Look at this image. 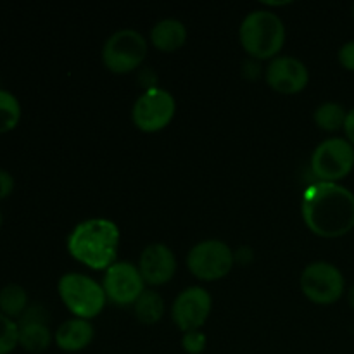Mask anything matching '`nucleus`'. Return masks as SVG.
Returning a JSON list of instances; mask_svg holds the SVG:
<instances>
[{
  "mask_svg": "<svg viewBox=\"0 0 354 354\" xmlns=\"http://www.w3.org/2000/svg\"><path fill=\"white\" fill-rule=\"evenodd\" d=\"M301 214L318 237H344L354 228V194L339 183L315 182L304 190Z\"/></svg>",
  "mask_w": 354,
  "mask_h": 354,
  "instance_id": "nucleus-1",
  "label": "nucleus"
},
{
  "mask_svg": "<svg viewBox=\"0 0 354 354\" xmlns=\"http://www.w3.org/2000/svg\"><path fill=\"white\" fill-rule=\"evenodd\" d=\"M337 59L339 64H341L342 68L354 73V40L346 41V44L339 48Z\"/></svg>",
  "mask_w": 354,
  "mask_h": 354,
  "instance_id": "nucleus-23",
  "label": "nucleus"
},
{
  "mask_svg": "<svg viewBox=\"0 0 354 354\" xmlns=\"http://www.w3.org/2000/svg\"><path fill=\"white\" fill-rule=\"evenodd\" d=\"M102 287L107 301L116 306H130L142 296L145 282L137 265L130 261H116L104 273Z\"/></svg>",
  "mask_w": 354,
  "mask_h": 354,
  "instance_id": "nucleus-10",
  "label": "nucleus"
},
{
  "mask_svg": "<svg viewBox=\"0 0 354 354\" xmlns=\"http://www.w3.org/2000/svg\"><path fill=\"white\" fill-rule=\"evenodd\" d=\"M299 286L311 303L330 306L344 296L346 279L341 270L332 263L313 261L301 273Z\"/></svg>",
  "mask_w": 354,
  "mask_h": 354,
  "instance_id": "nucleus-7",
  "label": "nucleus"
},
{
  "mask_svg": "<svg viewBox=\"0 0 354 354\" xmlns=\"http://www.w3.org/2000/svg\"><path fill=\"white\" fill-rule=\"evenodd\" d=\"M348 303H349V306L354 310V286L349 289V292H348Z\"/></svg>",
  "mask_w": 354,
  "mask_h": 354,
  "instance_id": "nucleus-27",
  "label": "nucleus"
},
{
  "mask_svg": "<svg viewBox=\"0 0 354 354\" xmlns=\"http://www.w3.org/2000/svg\"><path fill=\"white\" fill-rule=\"evenodd\" d=\"M19 346V325L0 311V354H10Z\"/></svg>",
  "mask_w": 354,
  "mask_h": 354,
  "instance_id": "nucleus-21",
  "label": "nucleus"
},
{
  "mask_svg": "<svg viewBox=\"0 0 354 354\" xmlns=\"http://www.w3.org/2000/svg\"><path fill=\"white\" fill-rule=\"evenodd\" d=\"M176 113V100L168 90L152 86L133 104L131 120L140 131L156 133L168 127Z\"/></svg>",
  "mask_w": 354,
  "mask_h": 354,
  "instance_id": "nucleus-9",
  "label": "nucleus"
},
{
  "mask_svg": "<svg viewBox=\"0 0 354 354\" xmlns=\"http://www.w3.org/2000/svg\"><path fill=\"white\" fill-rule=\"evenodd\" d=\"M120 241V228L113 220L90 218L76 225L68 235V252L82 265L106 272L116 263Z\"/></svg>",
  "mask_w": 354,
  "mask_h": 354,
  "instance_id": "nucleus-2",
  "label": "nucleus"
},
{
  "mask_svg": "<svg viewBox=\"0 0 354 354\" xmlns=\"http://www.w3.org/2000/svg\"><path fill=\"white\" fill-rule=\"evenodd\" d=\"M351 16H353V19H354V3H353V7H351Z\"/></svg>",
  "mask_w": 354,
  "mask_h": 354,
  "instance_id": "nucleus-29",
  "label": "nucleus"
},
{
  "mask_svg": "<svg viewBox=\"0 0 354 354\" xmlns=\"http://www.w3.org/2000/svg\"><path fill=\"white\" fill-rule=\"evenodd\" d=\"M2 225H3V214L2 211H0V228H2Z\"/></svg>",
  "mask_w": 354,
  "mask_h": 354,
  "instance_id": "nucleus-28",
  "label": "nucleus"
},
{
  "mask_svg": "<svg viewBox=\"0 0 354 354\" xmlns=\"http://www.w3.org/2000/svg\"><path fill=\"white\" fill-rule=\"evenodd\" d=\"M95 337L92 322L83 318H71L62 322L54 334V342L61 351L78 353L88 348Z\"/></svg>",
  "mask_w": 354,
  "mask_h": 354,
  "instance_id": "nucleus-15",
  "label": "nucleus"
},
{
  "mask_svg": "<svg viewBox=\"0 0 354 354\" xmlns=\"http://www.w3.org/2000/svg\"><path fill=\"white\" fill-rule=\"evenodd\" d=\"M235 254V261L242 263V265H248L252 261V249L251 248H239Z\"/></svg>",
  "mask_w": 354,
  "mask_h": 354,
  "instance_id": "nucleus-26",
  "label": "nucleus"
},
{
  "mask_svg": "<svg viewBox=\"0 0 354 354\" xmlns=\"http://www.w3.org/2000/svg\"><path fill=\"white\" fill-rule=\"evenodd\" d=\"M48 313L40 304L28 306L23 317L17 320L19 325V348L31 354L45 353L54 342V335L47 325Z\"/></svg>",
  "mask_w": 354,
  "mask_h": 354,
  "instance_id": "nucleus-13",
  "label": "nucleus"
},
{
  "mask_svg": "<svg viewBox=\"0 0 354 354\" xmlns=\"http://www.w3.org/2000/svg\"><path fill=\"white\" fill-rule=\"evenodd\" d=\"M241 45L254 61L275 59L286 41V24L272 10H252L239 28Z\"/></svg>",
  "mask_w": 354,
  "mask_h": 354,
  "instance_id": "nucleus-3",
  "label": "nucleus"
},
{
  "mask_svg": "<svg viewBox=\"0 0 354 354\" xmlns=\"http://www.w3.org/2000/svg\"><path fill=\"white\" fill-rule=\"evenodd\" d=\"M187 41V28L175 17H166L151 30V44L161 52H175Z\"/></svg>",
  "mask_w": 354,
  "mask_h": 354,
  "instance_id": "nucleus-16",
  "label": "nucleus"
},
{
  "mask_svg": "<svg viewBox=\"0 0 354 354\" xmlns=\"http://www.w3.org/2000/svg\"><path fill=\"white\" fill-rule=\"evenodd\" d=\"M133 310L135 317L140 324L154 325L165 317V299L156 290L145 289L137 299V303L133 304Z\"/></svg>",
  "mask_w": 354,
  "mask_h": 354,
  "instance_id": "nucleus-17",
  "label": "nucleus"
},
{
  "mask_svg": "<svg viewBox=\"0 0 354 354\" xmlns=\"http://www.w3.org/2000/svg\"><path fill=\"white\" fill-rule=\"evenodd\" d=\"M310 166L318 182L337 183L354 169V147L348 138H327L317 145Z\"/></svg>",
  "mask_w": 354,
  "mask_h": 354,
  "instance_id": "nucleus-6",
  "label": "nucleus"
},
{
  "mask_svg": "<svg viewBox=\"0 0 354 354\" xmlns=\"http://www.w3.org/2000/svg\"><path fill=\"white\" fill-rule=\"evenodd\" d=\"M207 346V337L203 330L185 332L182 335V348L187 354H203Z\"/></svg>",
  "mask_w": 354,
  "mask_h": 354,
  "instance_id": "nucleus-22",
  "label": "nucleus"
},
{
  "mask_svg": "<svg viewBox=\"0 0 354 354\" xmlns=\"http://www.w3.org/2000/svg\"><path fill=\"white\" fill-rule=\"evenodd\" d=\"M235 265V254L225 242L209 239L194 245L187 254V268L203 282L225 279Z\"/></svg>",
  "mask_w": 354,
  "mask_h": 354,
  "instance_id": "nucleus-8",
  "label": "nucleus"
},
{
  "mask_svg": "<svg viewBox=\"0 0 354 354\" xmlns=\"http://www.w3.org/2000/svg\"><path fill=\"white\" fill-rule=\"evenodd\" d=\"M211 308H213V299L204 287H187L176 296L175 303H173V322L183 334L201 330V327L209 318Z\"/></svg>",
  "mask_w": 354,
  "mask_h": 354,
  "instance_id": "nucleus-11",
  "label": "nucleus"
},
{
  "mask_svg": "<svg viewBox=\"0 0 354 354\" xmlns=\"http://www.w3.org/2000/svg\"><path fill=\"white\" fill-rule=\"evenodd\" d=\"M270 88L286 95L303 92L310 83V71L306 64L292 55H277L272 59L265 73Z\"/></svg>",
  "mask_w": 354,
  "mask_h": 354,
  "instance_id": "nucleus-12",
  "label": "nucleus"
},
{
  "mask_svg": "<svg viewBox=\"0 0 354 354\" xmlns=\"http://www.w3.org/2000/svg\"><path fill=\"white\" fill-rule=\"evenodd\" d=\"M147 40L131 28H123L111 35L102 47V62L114 75H128L144 62Z\"/></svg>",
  "mask_w": 354,
  "mask_h": 354,
  "instance_id": "nucleus-5",
  "label": "nucleus"
},
{
  "mask_svg": "<svg viewBox=\"0 0 354 354\" xmlns=\"http://www.w3.org/2000/svg\"><path fill=\"white\" fill-rule=\"evenodd\" d=\"M57 292L69 313L83 320L99 317L107 304L102 283L78 272L64 273L57 282Z\"/></svg>",
  "mask_w": 354,
  "mask_h": 354,
  "instance_id": "nucleus-4",
  "label": "nucleus"
},
{
  "mask_svg": "<svg viewBox=\"0 0 354 354\" xmlns=\"http://www.w3.org/2000/svg\"><path fill=\"white\" fill-rule=\"evenodd\" d=\"M346 118H348V111L337 102H324L317 107L313 114L315 123L324 131L344 130Z\"/></svg>",
  "mask_w": 354,
  "mask_h": 354,
  "instance_id": "nucleus-19",
  "label": "nucleus"
},
{
  "mask_svg": "<svg viewBox=\"0 0 354 354\" xmlns=\"http://www.w3.org/2000/svg\"><path fill=\"white\" fill-rule=\"evenodd\" d=\"M21 121L19 99L12 92L0 88V133L14 130Z\"/></svg>",
  "mask_w": 354,
  "mask_h": 354,
  "instance_id": "nucleus-20",
  "label": "nucleus"
},
{
  "mask_svg": "<svg viewBox=\"0 0 354 354\" xmlns=\"http://www.w3.org/2000/svg\"><path fill=\"white\" fill-rule=\"evenodd\" d=\"M14 176L7 169L0 168V201L7 199L14 190Z\"/></svg>",
  "mask_w": 354,
  "mask_h": 354,
  "instance_id": "nucleus-24",
  "label": "nucleus"
},
{
  "mask_svg": "<svg viewBox=\"0 0 354 354\" xmlns=\"http://www.w3.org/2000/svg\"><path fill=\"white\" fill-rule=\"evenodd\" d=\"M138 270L145 283L152 287L165 286L176 273L175 252L159 242L147 245L138 259Z\"/></svg>",
  "mask_w": 354,
  "mask_h": 354,
  "instance_id": "nucleus-14",
  "label": "nucleus"
},
{
  "mask_svg": "<svg viewBox=\"0 0 354 354\" xmlns=\"http://www.w3.org/2000/svg\"><path fill=\"white\" fill-rule=\"evenodd\" d=\"M30 306L28 292L19 283H7L0 289V311L9 318H21Z\"/></svg>",
  "mask_w": 354,
  "mask_h": 354,
  "instance_id": "nucleus-18",
  "label": "nucleus"
},
{
  "mask_svg": "<svg viewBox=\"0 0 354 354\" xmlns=\"http://www.w3.org/2000/svg\"><path fill=\"white\" fill-rule=\"evenodd\" d=\"M344 133H346V138L351 142V145L354 147V107L351 111H348V118H346V124H344Z\"/></svg>",
  "mask_w": 354,
  "mask_h": 354,
  "instance_id": "nucleus-25",
  "label": "nucleus"
}]
</instances>
